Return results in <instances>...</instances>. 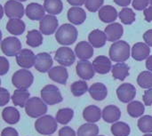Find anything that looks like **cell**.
I'll return each instance as SVG.
<instances>
[{
    "mask_svg": "<svg viewBox=\"0 0 152 136\" xmlns=\"http://www.w3.org/2000/svg\"><path fill=\"white\" fill-rule=\"evenodd\" d=\"M77 38V30L72 24H62L55 33V39L60 45H69L74 44Z\"/></svg>",
    "mask_w": 152,
    "mask_h": 136,
    "instance_id": "6da1fadb",
    "label": "cell"
},
{
    "mask_svg": "<svg viewBox=\"0 0 152 136\" xmlns=\"http://www.w3.org/2000/svg\"><path fill=\"white\" fill-rule=\"evenodd\" d=\"M110 60L115 62H125L130 57V45L126 41H117L113 43L109 52Z\"/></svg>",
    "mask_w": 152,
    "mask_h": 136,
    "instance_id": "7a4b0ae2",
    "label": "cell"
},
{
    "mask_svg": "<svg viewBox=\"0 0 152 136\" xmlns=\"http://www.w3.org/2000/svg\"><path fill=\"white\" fill-rule=\"evenodd\" d=\"M25 112L32 118H41L47 112V105L42 99L32 97L28 101L25 106Z\"/></svg>",
    "mask_w": 152,
    "mask_h": 136,
    "instance_id": "3957f363",
    "label": "cell"
},
{
    "mask_svg": "<svg viewBox=\"0 0 152 136\" xmlns=\"http://www.w3.org/2000/svg\"><path fill=\"white\" fill-rule=\"evenodd\" d=\"M55 118H53L50 115H45L38 119H37L35 123L36 131L43 135H51L55 133L57 130L58 125Z\"/></svg>",
    "mask_w": 152,
    "mask_h": 136,
    "instance_id": "277c9868",
    "label": "cell"
},
{
    "mask_svg": "<svg viewBox=\"0 0 152 136\" xmlns=\"http://www.w3.org/2000/svg\"><path fill=\"white\" fill-rule=\"evenodd\" d=\"M34 81L33 74L28 69H19L12 77V83L17 89L27 90Z\"/></svg>",
    "mask_w": 152,
    "mask_h": 136,
    "instance_id": "5b68a950",
    "label": "cell"
},
{
    "mask_svg": "<svg viewBox=\"0 0 152 136\" xmlns=\"http://www.w3.org/2000/svg\"><path fill=\"white\" fill-rule=\"evenodd\" d=\"M41 98L48 105H55L63 101L59 88L53 85H47L41 90Z\"/></svg>",
    "mask_w": 152,
    "mask_h": 136,
    "instance_id": "8992f818",
    "label": "cell"
},
{
    "mask_svg": "<svg viewBox=\"0 0 152 136\" xmlns=\"http://www.w3.org/2000/svg\"><path fill=\"white\" fill-rule=\"evenodd\" d=\"M1 50L4 55L10 57L16 56L22 50L21 43L15 37H7L1 42Z\"/></svg>",
    "mask_w": 152,
    "mask_h": 136,
    "instance_id": "52a82bcc",
    "label": "cell"
},
{
    "mask_svg": "<svg viewBox=\"0 0 152 136\" xmlns=\"http://www.w3.org/2000/svg\"><path fill=\"white\" fill-rule=\"evenodd\" d=\"M54 60L63 67L71 66L76 61V54L69 47H60L55 52Z\"/></svg>",
    "mask_w": 152,
    "mask_h": 136,
    "instance_id": "ba28073f",
    "label": "cell"
},
{
    "mask_svg": "<svg viewBox=\"0 0 152 136\" xmlns=\"http://www.w3.org/2000/svg\"><path fill=\"white\" fill-rule=\"evenodd\" d=\"M4 13L10 19H20L24 15V7L17 0H8L4 5Z\"/></svg>",
    "mask_w": 152,
    "mask_h": 136,
    "instance_id": "9c48e42d",
    "label": "cell"
},
{
    "mask_svg": "<svg viewBox=\"0 0 152 136\" xmlns=\"http://www.w3.org/2000/svg\"><path fill=\"white\" fill-rule=\"evenodd\" d=\"M117 95L118 100L123 103H128L132 102L136 95L135 87L129 83L120 85L117 89Z\"/></svg>",
    "mask_w": 152,
    "mask_h": 136,
    "instance_id": "30bf717a",
    "label": "cell"
},
{
    "mask_svg": "<svg viewBox=\"0 0 152 136\" xmlns=\"http://www.w3.org/2000/svg\"><path fill=\"white\" fill-rule=\"evenodd\" d=\"M59 25V21L54 15H45L39 21V29L42 34L49 36L53 34Z\"/></svg>",
    "mask_w": 152,
    "mask_h": 136,
    "instance_id": "8fae6325",
    "label": "cell"
},
{
    "mask_svg": "<svg viewBox=\"0 0 152 136\" xmlns=\"http://www.w3.org/2000/svg\"><path fill=\"white\" fill-rule=\"evenodd\" d=\"M36 55L29 49H22L16 55V62L22 69H30L35 66Z\"/></svg>",
    "mask_w": 152,
    "mask_h": 136,
    "instance_id": "7c38bea8",
    "label": "cell"
},
{
    "mask_svg": "<svg viewBox=\"0 0 152 136\" xmlns=\"http://www.w3.org/2000/svg\"><path fill=\"white\" fill-rule=\"evenodd\" d=\"M77 76L83 80H90L94 77V68L92 62L88 61H80L76 66Z\"/></svg>",
    "mask_w": 152,
    "mask_h": 136,
    "instance_id": "4fadbf2b",
    "label": "cell"
},
{
    "mask_svg": "<svg viewBox=\"0 0 152 136\" xmlns=\"http://www.w3.org/2000/svg\"><path fill=\"white\" fill-rule=\"evenodd\" d=\"M53 59L51 55L47 53H39L36 55V61H35V69L41 72L45 73L49 72L53 66Z\"/></svg>",
    "mask_w": 152,
    "mask_h": 136,
    "instance_id": "5bb4252c",
    "label": "cell"
},
{
    "mask_svg": "<svg viewBox=\"0 0 152 136\" xmlns=\"http://www.w3.org/2000/svg\"><path fill=\"white\" fill-rule=\"evenodd\" d=\"M25 13L31 20H41L45 15V9L43 5L37 3H30L27 5Z\"/></svg>",
    "mask_w": 152,
    "mask_h": 136,
    "instance_id": "9a60e30c",
    "label": "cell"
},
{
    "mask_svg": "<svg viewBox=\"0 0 152 136\" xmlns=\"http://www.w3.org/2000/svg\"><path fill=\"white\" fill-rule=\"evenodd\" d=\"M94 47L93 45L86 41L79 42L75 47L76 56L81 61H87L91 59L94 55Z\"/></svg>",
    "mask_w": 152,
    "mask_h": 136,
    "instance_id": "2e32d148",
    "label": "cell"
},
{
    "mask_svg": "<svg viewBox=\"0 0 152 136\" xmlns=\"http://www.w3.org/2000/svg\"><path fill=\"white\" fill-rule=\"evenodd\" d=\"M151 48L146 43L139 42L134 45L132 48V57L138 61H142L150 57Z\"/></svg>",
    "mask_w": 152,
    "mask_h": 136,
    "instance_id": "e0dca14e",
    "label": "cell"
},
{
    "mask_svg": "<svg viewBox=\"0 0 152 136\" xmlns=\"http://www.w3.org/2000/svg\"><path fill=\"white\" fill-rule=\"evenodd\" d=\"M104 32L107 36L108 41L115 43L122 37V36L124 34V29L120 23L114 22V23L108 25L105 28Z\"/></svg>",
    "mask_w": 152,
    "mask_h": 136,
    "instance_id": "ac0fdd59",
    "label": "cell"
},
{
    "mask_svg": "<svg viewBox=\"0 0 152 136\" xmlns=\"http://www.w3.org/2000/svg\"><path fill=\"white\" fill-rule=\"evenodd\" d=\"M48 77L50 78V79H52L53 81L58 84L65 85L69 78V73H68V70L65 69V67L56 66V67L52 68L49 70Z\"/></svg>",
    "mask_w": 152,
    "mask_h": 136,
    "instance_id": "d6986e66",
    "label": "cell"
},
{
    "mask_svg": "<svg viewBox=\"0 0 152 136\" xmlns=\"http://www.w3.org/2000/svg\"><path fill=\"white\" fill-rule=\"evenodd\" d=\"M93 65H94L95 72L102 74V75L107 74L110 70H112L111 61L107 56L101 55V56L96 57L93 61Z\"/></svg>",
    "mask_w": 152,
    "mask_h": 136,
    "instance_id": "ffe728a7",
    "label": "cell"
},
{
    "mask_svg": "<svg viewBox=\"0 0 152 136\" xmlns=\"http://www.w3.org/2000/svg\"><path fill=\"white\" fill-rule=\"evenodd\" d=\"M68 20L74 25H80L85 22L86 19V11L78 6H72L68 11Z\"/></svg>",
    "mask_w": 152,
    "mask_h": 136,
    "instance_id": "44dd1931",
    "label": "cell"
},
{
    "mask_svg": "<svg viewBox=\"0 0 152 136\" xmlns=\"http://www.w3.org/2000/svg\"><path fill=\"white\" fill-rule=\"evenodd\" d=\"M99 18L102 22L105 23L113 22L118 18V11L114 6L103 5L99 10Z\"/></svg>",
    "mask_w": 152,
    "mask_h": 136,
    "instance_id": "7402d4cb",
    "label": "cell"
},
{
    "mask_svg": "<svg viewBox=\"0 0 152 136\" xmlns=\"http://www.w3.org/2000/svg\"><path fill=\"white\" fill-rule=\"evenodd\" d=\"M107 36L105 32L100 29H94L88 35V41L95 48H101L105 45L107 41Z\"/></svg>",
    "mask_w": 152,
    "mask_h": 136,
    "instance_id": "603a6c76",
    "label": "cell"
},
{
    "mask_svg": "<svg viewBox=\"0 0 152 136\" xmlns=\"http://www.w3.org/2000/svg\"><path fill=\"white\" fill-rule=\"evenodd\" d=\"M91 97L98 102L103 101L108 95V89L106 86L102 83H94L93 84L88 90Z\"/></svg>",
    "mask_w": 152,
    "mask_h": 136,
    "instance_id": "cb8c5ba5",
    "label": "cell"
},
{
    "mask_svg": "<svg viewBox=\"0 0 152 136\" xmlns=\"http://www.w3.org/2000/svg\"><path fill=\"white\" fill-rule=\"evenodd\" d=\"M121 117L120 110L114 105H109L102 110V118L107 123H115Z\"/></svg>",
    "mask_w": 152,
    "mask_h": 136,
    "instance_id": "d4e9b609",
    "label": "cell"
},
{
    "mask_svg": "<svg viewBox=\"0 0 152 136\" xmlns=\"http://www.w3.org/2000/svg\"><path fill=\"white\" fill-rule=\"evenodd\" d=\"M102 111L99 107L94 105H90L86 107L83 111V118L86 121L89 123H96L101 119Z\"/></svg>",
    "mask_w": 152,
    "mask_h": 136,
    "instance_id": "484cf974",
    "label": "cell"
},
{
    "mask_svg": "<svg viewBox=\"0 0 152 136\" xmlns=\"http://www.w3.org/2000/svg\"><path fill=\"white\" fill-rule=\"evenodd\" d=\"M25 23L20 19H10L6 24L7 31L13 36L21 35L25 31Z\"/></svg>",
    "mask_w": 152,
    "mask_h": 136,
    "instance_id": "4316f807",
    "label": "cell"
},
{
    "mask_svg": "<svg viewBox=\"0 0 152 136\" xmlns=\"http://www.w3.org/2000/svg\"><path fill=\"white\" fill-rule=\"evenodd\" d=\"M2 118L7 124L14 125L20 120V112L14 107H6L2 111Z\"/></svg>",
    "mask_w": 152,
    "mask_h": 136,
    "instance_id": "83f0119b",
    "label": "cell"
},
{
    "mask_svg": "<svg viewBox=\"0 0 152 136\" xmlns=\"http://www.w3.org/2000/svg\"><path fill=\"white\" fill-rule=\"evenodd\" d=\"M29 96H30V94L28 93V91L17 89L13 92L12 100L15 106H19L20 108H23V107L25 108L28 101L30 99Z\"/></svg>",
    "mask_w": 152,
    "mask_h": 136,
    "instance_id": "f1b7e54d",
    "label": "cell"
},
{
    "mask_svg": "<svg viewBox=\"0 0 152 136\" xmlns=\"http://www.w3.org/2000/svg\"><path fill=\"white\" fill-rule=\"evenodd\" d=\"M112 76L115 79L123 81L129 76V67L125 62H118L112 67Z\"/></svg>",
    "mask_w": 152,
    "mask_h": 136,
    "instance_id": "f546056e",
    "label": "cell"
},
{
    "mask_svg": "<svg viewBox=\"0 0 152 136\" xmlns=\"http://www.w3.org/2000/svg\"><path fill=\"white\" fill-rule=\"evenodd\" d=\"M44 7L49 14L57 15L62 12L63 4L61 0H45Z\"/></svg>",
    "mask_w": 152,
    "mask_h": 136,
    "instance_id": "4dcf8cb0",
    "label": "cell"
},
{
    "mask_svg": "<svg viewBox=\"0 0 152 136\" xmlns=\"http://www.w3.org/2000/svg\"><path fill=\"white\" fill-rule=\"evenodd\" d=\"M26 43L30 47H38L43 43V36L41 31L37 29H32L28 32L26 37Z\"/></svg>",
    "mask_w": 152,
    "mask_h": 136,
    "instance_id": "1f68e13d",
    "label": "cell"
},
{
    "mask_svg": "<svg viewBox=\"0 0 152 136\" xmlns=\"http://www.w3.org/2000/svg\"><path fill=\"white\" fill-rule=\"evenodd\" d=\"M126 110H127L129 116L136 118H140L142 116V114L145 111V108H144V105L141 102L134 101V102L128 103Z\"/></svg>",
    "mask_w": 152,
    "mask_h": 136,
    "instance_id": "d6a6232c",
    "label": "cell"
},
{
    "mask_svg": "<svg viewBox=\"0 0 152 136\" xmlns=\"http://www.w3.org/2000/svg\"><path fill=\"white\" fill-rule=\"evenodd\" d=\"M74 117V111L73 110L69 108H63L58 110L56 113L55 119L58 123L61 125H67L69 124Z\"/></svg>",
    "mask_w": 152,
    "mask_h": 136,
    "instance_id": "836d02e7",
    "label": "cell"
},
{
    "mask_svg": "<svg viewBox=\"0 0 152 136\" xmlns=\"http://www.w3.org/2000/svg\"><path fill=\"white\" fill-rule=\"evenodd\" d=\"M111 133L114 136H128L131 133L130 126L125 122H117L111 126Z\"/></svg>",
    "mask_w": 152,
    "mask_h": 136,
    "instance_id": "e575fe53",
    "label": "cell"
},
{
    "mask_svg": "<svg viewBox=\"0 0 152 136\" xmlns=\"http://www.w3.org/2000/svg\"><path fill=\"white\" fill-rule=\"evenodd\" d=\"M99 134L98 126L88 123L82 125L77 130V136H97Z\"/></svg>",
    "mask_w": 152,
    "mask_h": 136,
    "instance_id": "d590c367",
    "label": "cell"
},
{
    "mask_svg": "<svg viewBox=\"0 0 152 136\" xmlns=\"http://www.w3.org/2000/svg\"><path fill=\"white\" fill-rule=\"evenodd\" d=\"M137 84L143 89L152 88V72L146 70L139 74L137 78Z\"/></svg>",
    "mask_w": 152,
    "mask_h": 136,
    "instance_id": "8d00e7d4",
    "label": "cell"
},
{
    "mask_svg": "<svg viewBox=\"0 0 152 136\" xmlns=\"http://www.w3.org/2000/svg\"><path fill=\"white\" fill-rule=\"evenodd\" d=\"M118 17L121 20V22L126 25H131L135 21V12L129 7L122 9L118 13Z\"/></svg>",
    "mask_w": 152,
    "mask_h": 136,
    "instance_id": "74e56055",
    "label": "cell"
},
{
    "mask_svg": "<svg viewBox=\"0 0 152 136\" xmlns=\"http://www.w3.org/2000/svg\"><path fill=\"white\" fill-rule=\"evenodd\" d=\"M88 90H89L88 86H87L86 82L84 80L76 81L70 86V91L73 94V95L76 97H79V96L84 95Z\"/></svg>",
    "mask_w": 152,
    "mask_h": 136,
    "instance_id": "f35d334b",
    "label": "cell"
},
{
    "mask_svg": "<svg viewBox=\"0 0 152 136\" xmlns=\"http://www.w3.org/2000/svg\"><path fill=\"white\" fill-rule=\"evenodd\" d=\"M138 128L141 132L144 134L152 133V117L151 116H143L138 120Z\"/></svg>",
    "mask_w": 152,
    "mask_h": 136,
    "instance_id": "ab89813d",
    "label": "cell"
},
{
    "mask_svg": "<svg viewBox=\"0 0 152 136\" xmlns=\"http://www.w3.org/2000/svg\"><path fill=\"white\" fill-rule=\"evenodd\" d=\"M103 3L104 0H86L85 4L89 12H95L102 7Z\"/></svg>",
    "mask_w": 152,
    "mask_h": 136,
    "instance_id": "60d3db41",
    "label": "cell"
},
{
    "mask_svg": "<svg viewBox=\"0 0 152 136\" xmlns=\"http://www.w3.org/2000/svg\"><path fill=\"white\" fill-rule=\"evenodd\" d=\"M150 4V0H133V7L137 11H144Z\"/></svg>",
    "mask_w": 152,
    "mask_h": 136,
    "instance_id": "b9f144b4",
    "label": "cell"
},
{
    "mask_svg": "<svg viewBox=\"0 0 152 136\" xmlns=\"http://www.w3.org/2000/svg\"><path fill=\"white\" fill-rule=\"evenodd\" d=\"M0 95H1V99H0V106H4L6 105L9 101H10V93L4 87L0 88Z\"/></svg>",
    "mask_w": 152,
    "mask_h": 136,
    "instance_id": "7bdbcfd3",
    "label": "cell"
},
{
    "mask_svg": "<svg viewBox=\"0 0 152 136\" xmlns=\"http://www.w3.org/2000/svg\"><path fill=\"white\" fill-rule=\"evenodd\" d=\"M9 68H10L9 61L5 57L2 56L0 58V75L4 76V74H6L9 70Z\"/></svg>",
    "mask_w": 152,
    "mask_h": 136,
    "instance_id": "ee69618b",
    "label": "cell"
},
{
    "mask_svg": "<svg viewBox=\"0 0 152 136\" xmlns=\"http://www.w3.org/2000/svg\"><path fill=\"white\" fill-rule=\"evenodd\" d=\"M59 136H77L75 131L69 126H64L59 131Z\"/></svg>",
    "mask_w": 152,
    "mask_h": 136,
    "instance_id": "f6af8a7d",
    "label": "cell"
},
{
    "mask_svg": "<svg viewBox=\"0 0 152 136\" xmlns=\"http://www.w3.org/2000/svg\"><path fill=\"white\" fill-rule=\"evenodd\" d=\"M143 102H144V105H146V106H151V105H152V88L148 89L147 91L144 92V94H143Z\"/></svg>",
    "mask_w": 152,
    "mask_h": 136,
    "instance_id": "bcb514c9",
    "label": "cell"
},
{
    "mask_svg": "<svg viewBox=\"0 0 152 136\" xmlns=\"http://www.w3.org/2000/svg\"><path fill=\"white\" fill-rule=\"evenodd\" d=\"M1 136H19L17 130L13 127H6L4 128L2 133Z\"/></svg>",
    "mask_w": 152,
    "mask_h": 136,
    "instance_id": "7dc6e473",
    "label": "cell"
},
{
    "mask_svg": "<svg viewBox=\"0 0 152 136\" xmlns=\"http://www.w3.org/2000/svg\"><path fill=\"white\" fill-rule=\"evenodd\" d=\"M143 40L145 41V43L152 47V29L147 30L144 34H143Z\"/></svg>",
    "mask_w": 152,
    "mask_h": 136,
    "instance_id": "c3c4849f",
    "label": "cell"
},
{
    "mask_svg": "<svg viewBox=\"0 0 152 136\" xmlns=\"http://www.w3.org/2000/svg\"><path fill=\"white\" fill-rule=\"evenodd\" d=\"M143 13H144V17H145L146 21H148V22H151L152 21V6L147 7V8L143 11Z\"/></svg>",
    "mask_w": 152,
    "mask_h": 136,
    "instance_id": "681fc988",
    "label": "cell"
},
{
    "mask_svg": "<svg viewBox=\"0 0 152 136\" xmlns=\"http://www.w3.org/2000/svg\"><path fill=\"white\" fill-rule=\"evenodd\" d=\"M68 3L70 4V5H73V6H78L80 7L81 5H83L86 0H67Z\"/></svg>",
    "mask_w": 152,
    "mask_h": 136,
    "instance_id": "f907efd6",
    "label": "cell"
},
{
    "mask_svg": "<svg viewBox=\"0 0 152 136\" xmlns=\"http://www.w3.org/2000/svg\"><path fill=\"white\" fill-rule=\"evenodd\" d=\"M132 0H114V2L119 5V6H123V7H126L127 5L130 4Z\"/></svg>",
    "mask_w": 152,
    "mask_h": 136,
    "instance_id": "816d5d0a",
    "label": "cell"
},
{
    "mask_svg": "<svg viewBox=\"0 0 152 136\" xmlns=\"http://www.w3.org/2000/svg\"><path fill=\"white\" fill-rule=\"evenodd\" d=\"M146 68L149 71H152V55L146 60Z\"/></svg>",
    "mask_w": 152,
    "mask_h": 136,
    "instance_id": "f5cc1de1",
    "label": "cell"
},
{
    "mask_svg": "<svg viewBox=\"0 0 152 136\" xmlns=\"http://www.w3.org/2000/svg\"><path fill=\"white\" fill-rule=\"evenodd\" d=\"M143 136H152L151 134H146V135H144Z\"/></svg>",
    "mask_w": 152,
    "mask_h": 136,
    "instance_id": "db71d44e",
    "label": "cell"
},
{
    "mask_svg": "<svg viewBox=\"0 0 152 136\" xmlns=\"http://www.w3.org/2000/svg\"><path fill=\"white\" fill-rule=\"evenodd\" d=\"M17 1H19V2H25V1H27V0H17Z\"/></svg>",
    "mask_w": 152,
    "mask_h": 136,
    "instance_id": "11a10c76",
    "label": "cell"
},
{
    "mask_svg": "<svg viewBox=\"0 0 152 136\" xmlns=\"http://www.w3.org/2000/svg\"><path fill=\"white\" fill-rule=\"evenodd\" d=\"M150 3H151V4L152 6V0H150Z\"/></svg>",
    "mask_w": 152,
    "mask_h": 136,
    "instance_id": "9f6ffc18",
    "label": "cell"
},
{
    "mask_svg": "<svg viewBox=\"0 0 152 136\" xmlns=\"http://www.w3.org/2000/svg\"><path fill=\"white\" fill-rule=\"evenodd\" d=\"M97 136H103V135H97Z\"/></svg>",
    "mask_w": 152,
    "mask_h": 136,
    "instance_id": "6f0895ef",
    "label": "cell"
}]
</instances>
